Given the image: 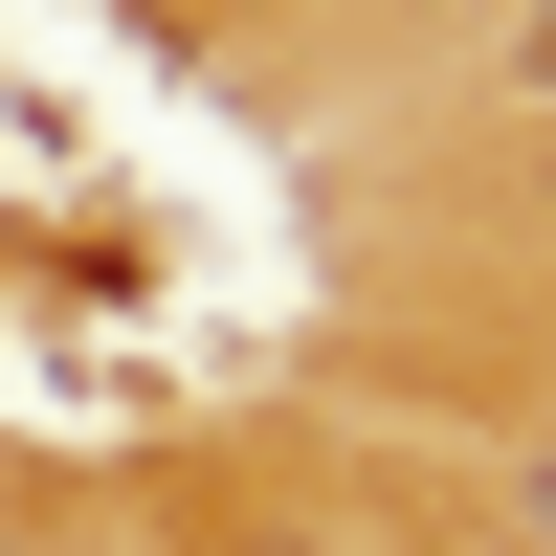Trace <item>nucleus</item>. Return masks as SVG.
Returning <instances> with one entry per match:
<instances>
[{
    "mask_svg": "<svg viewBox=\"0 0 556 556\" xmlns=\"http://www.w3.org/2000/svg\"><path fill=\"white\" fill-rule=\"evenodd\" d=\"M513 89H556V0H534V23H513Z\"/></svg>",
    "mask_w": 556,
    "mask_h": 556,
    "instance_id": "1",
    "label": "nucleus"
}]
</instances>
